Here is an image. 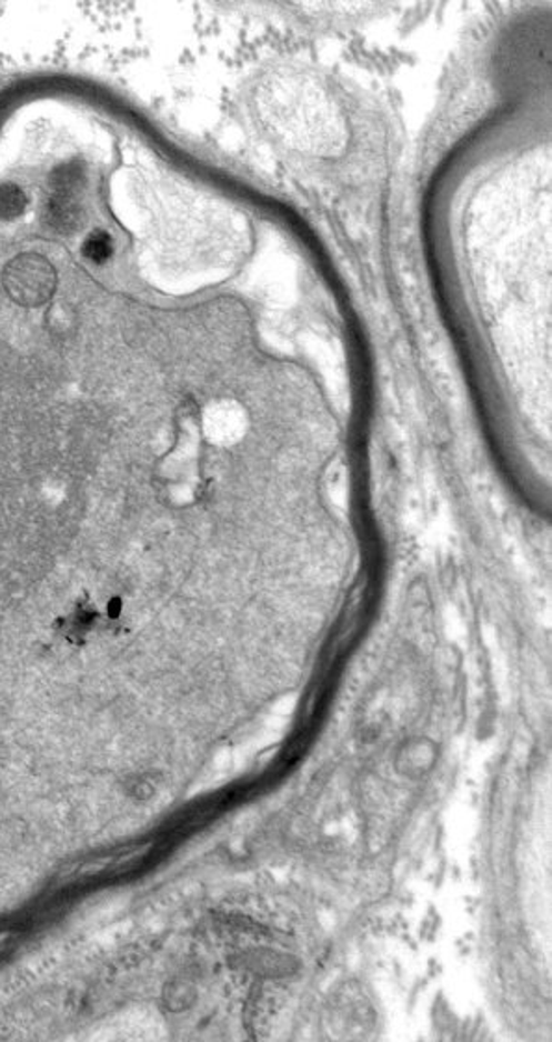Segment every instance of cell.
I'll list each match as a JSON object with an SVG mask.
<instances>
[{"label":"cell","instance_id":"2","mask_svg":"<svg viewBox=\"0 0 552 1042\" xmlns=\"http://www.w3.org/2000/svg\"><path fill=\"white\" fill-rule=\"evenodd\" d=\"M4 287L13 302L24 308L46 304L57 289V274L51 263L38 253H23L4 270Z\"/></svg>","mask_w":552,"mask_h":1042},{"label":"cell","instance_id":"3","mask_svg":"<svg viewBox=\"0 0 552 1042\" xmlns=\"http://www.w3.org/2000/svg\"><path fill=\"white\" fill-rule=\"evenodd\" d=\"M248 412L237 401H220L209 408L207 434L218 445H233L248 430Z\"/></svg>","mask_w":552,"mask_h":1042},{"label":"cell","instance_id":"6","mask_svg":"<svg viewBox=\"0 0 552 1042\" xmlns=\"http://www.w3.org/2000/svg\"><path fill=\"white\" fill-rule=\"evenodd\" d=\"M82 253L84 258L91 263L103 264L112 258L114 253V242L110 239L109 233L104 231H93L91 236H88L84 244H82Z\"/></svg>","mask_w":552,"mask_h":1042},{"label":"cell","instance_id":"4","mask_svg":"<svg viewBox=\"0 0 552 1042\" xmlns=\"http://www.w3.org/2000/svg\"><path fill=\"white\" fill-rule=\"evenodd\" d=\"M49 220L58 230H71L79 222L80 194L74 176H60L49 198Z\"/></svg>","mask_w":552,"mask_h":1042},{"label":"cell","instance_id":"5","mask_svg":"<svg viewBox=\"0 0 552 1042\" xmlns=\"http://www.w3.org/2000/svg\"><path fill=\"white\" fill-rule=\"evenodd\" d=\"M29 206V198L16 184H0V220L21 217Z\"/></svg>","mask_w":552,"mask_h":1042},{"label":"cell","instance_id":"7","mask_svg":"<svg viewBox=\"0 0 552 1042\" xmlns=\"http://www.w3.org/2000/svg\"><path fill=\"white\" fill-rule=\"evenodd\" d=\"M400 762L408 774L424 773L433 763L432 747L428 744L410 747L408 751L400 754Z\"/></svg>","mask_w":552,"mask_h":1042},{"label":"cell","instance_id":"1","mask_svg":"<svg viewBox=\"0 0 552 1042\" xmlns=\"http://www.w3.org/2000/svg\"><path fill=\"white\" fill-rule=\"evenodd\" d=\"M262 121L303 156L337 157L347 148V121L320 82L309 74L270 77L257 92Z\"/></svg>","mask_w":552,"mask_h":1042}]
</instances>
